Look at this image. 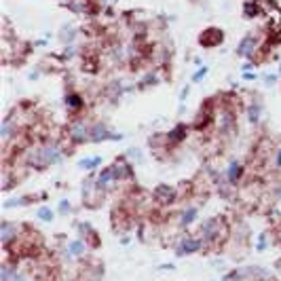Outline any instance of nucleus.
Masks as SVG:
<instances>
[{"mask_svg": "<svg viewBox=\"0 0 281 281\" xmlns=\"http://www.w3.org/2000/svg\"><path fill=\"white\" fill-rule=\"evenodd\" d=\"M224 43V32L220 30V28H205L201 34H199V45L203 47V49H216V47H220Z\"/></svg>", "mask_w": 281, "mask_h": 281, "instance_id": "1", "label": "nucleus"}, {"mask_svg": "<svg viewBox=\"0 0 281 281\" xmlns=\"http://www.w3.org/2000/svg\"><path fill=\"white\" fill-rule=\"evenodd\" d=\"M68 138L72 142H87V140H91V127L83 119H76L68 127Z\"/></svg>", "mask_w": 281, "mask_h": 281, "instance_id": "2", "label": "nucleus"}, {"mask_svg": "<svg viewBox=\"0 0 281 281\" xmlns=\"http://www.w3.org/2000/svg\"><path fill=\"white\" fill-rule=\"evenodd\" d=\"M106 140H123V136L116 131H110V127L106 123H95V125H91V140L89 142H106Z\"/></svg>", "mask_w": 281, "mask_h": 281, "instance_id": "3", "label": "nucleus"}, {"mask_svg": "<svg viewBox=\"0 0 281 281\" xmlns=\"http://www.w3.org/2000/svg\"><path fill=\"white\" fill-rule=\"evenodd\" d=\"M220 231H224V226H222V222L218 218H212V220H207L205 224L201 226V235L203 239H218L220 237Z\"/></svg>", "mask_w": 281, "mask_h": 281, "instance_id": "4", "label": "nucleus"}, {"mask_svg": "<svg viewBox=\"0 0 281 281\" xmlns=\"http://www.w3.org/2000/svg\"><path fill=\"white\" fill-rule=\"evenodd\" d=\"M265 11H262V0H245L243 2V17L248 19H254V17H262Z\"/></svg>", "mask_w": 281, "mask_h": 281, "instance_id": "5", "label": "nucleus"}, {"mask_svg": "<svg viewBox=\"0 0 281 281\" xmlns=\"http://www.w3.org/2000/svg\"><path fill=\"white\" fill-rule=\"evenodd\" d=\"M112 172H114L116 180H125V178H131V175H133V169L125 159H116L114 165H112Z\"/></svg>", "mask_w": 281, "mask_h": 281, "instance_id": "6", "label": "nucleus"}, {"mask_svg": "<svg viewBox=\"0 0 281 281\" xmlns=\"http://www.w3.org/2000/svg\"><path fill=\"white\" fill-rule=\"evenodd\" d=\"M152 197H155L159 203H172L175 199V190L167 184H161V186H156V190L152 192Z\"/></svg>", "mask_w": 281, "mask_h": 281, "instance_id": "7", "label": "nucleus"}, {"mask_svg": "<svg viewBox=\"0 0 281 281\" xmlns=\"http://www.w3.org/2000/svg\"><path fill=\"white\" fill-rule=\"evenodd\" d=\"M0 231H2V243L9 245V243L17 237V233H19V226H17V224H11V222H2Z\"/></svg>", "mask_w": 281, "mask_h": 281, "instance_id": "8", "label": "nucleus"}, {"mask_svg": "<svg viewBox=\"0 0 281 281\" xmlns=\"http://www.w3.org/2000/svg\"><path fill=\"white\" fill-rule=\"evenodd\" d=\"M199 248H201V241H199V239L186 237V239H182V243H180L178 254H180V256H184V254H192V251H197Z\"/></svg>", "mask_w": 281, "mask_h": 281, "instance_id": "9", "label": "nucleus"}, {"mask_svg": "<svg viewBox=\"0 0 281 281\" xmlns=\"http://www.w3.org/2000/svg\"><path fill=\"white\" fill-rule=\"evenodd\" d=\"M83 106H85V102H83V97H80L78 93H74V91H68L66 93V108L68 110L76 112V110H80Z\"/></svg>", "mask_w": 281, "mask_h": 281, "instance_id": "10", "label": "nucleus"}, {"mask_svg": "<svg viewBox=\"0 0 281 281\" xmlns=\"http://www.w3.org/2000/svg\"><path fill=\"white\" fill-rule=\"evenodd\" d=\"M241 175H243V165H241V163H237V161H233L231 165H228L226 180H228V182H231V184H237Z\"/></svg>", "mask_w": 281, "mask_h": 281, "instance_id": "11", "label": "nucleus"}, {"mask_svg": "<svg viewBox=\"0 0 281 281\" xmlns=\"http://www.w3.org/2000/svg\"><path fill=\"white\" fill-rule=\"evenodd\" d=\"M186 138V125H175L172 131L167 133V144L172 146V144H178V142H182V140Z\"/></svg>", "mask_w": 281, "mask_h": 281, "instance_id": "12", "label": "nucleus"}, {"mask_svg": "<svg viewBox=\"0 0 281 281\" xmlns=\"http://www.w3.org/2000/svg\"><path fill=\"white\" fill-rule=\"evenodd\" d=\"M76 34H78V30H76L74 26H63L62 30H60V40L63 43V47H66V45H74Z\"/></svg>", "mask_w": 281, "mask_h": 281, "instance_id": "13", "label": "nucleus"}, {"mask_svg": "<svg viewBox=\"0 0 281 281\" xmlns=\"http://www.w3.org/2000/svg\"><path fill=\"white\" fill-rule=\"evenodd\" d=\"M159 83V68H152L146 72V76L140 80V87H150V85H156Z\"/></svg>", "mask_w": 281, "mask_h": 281, "instance_id": "14", "label": "nucleus"}, {"mask_svg": "<svg viewBox=\"0 0 281 281\" xmlns=\"http://www.w3.org/2000/svg\"><path fill=\"white\" fill-rule=\"evenodd\" d=\"M260 112H262V104H260V102L250 104V108H248V116H250V121H251V123H258V121H260Z\"/></svg>", "mask_w": 281, "mask_h": 281, "instance_id": "15", "label": "nucleus"}, {"mask_svg": "<svg viewBox=\"0 0 281 281\" xmlns=\"http://www.w3.org/2000/svg\"><path fill=\"white\" fill-rule=\"evenodd\" d=\"M197 214H199V209H197L195 205L186 207V209H184V214H182V224H184V226L192 224V222H195V218H197Z\"/></svg>", "mask_w": 281, "mask_h": 281, "instance_id": "16", "label": "nucleus"}, {"mask_svg": "<svg viewBox=\"0 0 281 281\" xmlns=\"http://www.w3.org/2000/svg\"><path fill=\"white\" fill-rule=\"evenodd\" d=\"M68 251H70L72 256H80V254L85 251V243H83V241H72V243L68 245Z\"/></svg>", "mask_w": 281, "mask_h": 281, "instance_id": "17", "label": "nucleus"}, {"mask_svg": "<svg viewBox=\"0 0 281 281\" xmlns=\"http://www.w3.org/2000/svg\"><path fill=\"white\" fill-rule=\"evenodd\" d=\"M99 163H102V156H93V159H85V161H80L78 165L83 167V169H95Z\"/></svg>", "mask_w": 281, "mask_h": 281, "instance_id": "18", "label": "nucleus"}, {"mask_svg": "<svg viewBox=\"0 0 281 281\" xmlns=\"http://www.w3.org/2000/svg\"><path fill=\"white\" fill-rule=\"evenodd\" d=\"M207 72H209V68H207V66H201L195 74H192V83H199V80H203V78L207 76Z\"/></svg>", "mask_w": 281, "mask_h": 281, "instance_id": "19", "label": "nucleus"}, {"mask_svg": "<svg viewBox=\"0 0 281 281\" xmlns=\"http://www.w3.org/2000/svg\"><path fill=\"white\" fill-rule=\"evenodd\" d=\"M76 53H78V51H76V47H74V45H66V47H63L62 57H63V60H72V57H74Z\"/></svg>", "mask_w": 281, "mask_h": 281, "instance_id": "20", "label": "nucleus"}, {"mask_svg": "<svg viewBox=\"0 0 281 281\" xmlns=\"http://www.w3.org/2000/svg\"><path fill=\"white\" fill-rule=\"evenodd\" d=\"M38 218L45 220V222L53 220V212H51V207H40V209H38Z\"/></svg>", "mask_w": 281, "mask_h": 281, "instance_id": "21", "label": "nucleus"}, {"mask_svg": "<svg viewBox=\"0 0 281 281\" xmlns=\"http://www.w3.org/2000/svg\"><path fill=\"white\" fill-rule=\"evenodd\" d=\"M70 209H72V207H70L68 201H62V203H60V212H62V214H68Z\"/></svg>", "mask_w": 281, "mask_h": 281, "instance_id": "22", "label": "nucleus"}, {"mask_svg": "<svg viewBox=\"0 0 281 281\" xmlns=\"http://www.w3.org/2000/svg\"><path fill=\"white\" fill-rule=\"evenodd\" d=\"M243 78L245 80H256V72H250L248 70V72H243Z\"/></svg>", "mask_w": 281, "mask_h": 281, "instance_id": "23", "label": "nucleus"}, {"mask_svg": "<svg viewBox=\"0 0 281 281\" xmlns=\"http://www.w3.org/2000/svg\"><path fill=\"white\" fill-rule=\"evenodd\" d=\"M275 156H277V167H281V150L275 152Z\"/></svg>", "mask_w": 281, "mask_h": 281, "instance_id": "24", "label": "nucleus"}, {"mask_svg": "<svg viewBox=\"0 0 281 281\" xmlns=\"http://www.w3.org/2000/svg\"><path fill=\"white\" fill-rule=\"evenodd\" d=\"M277 197L281 199V186H279V188H277Z\"/></svg>", "mask_w": 281, "mask_h": 281, "instance_id": "25", "label": "nucleus"}]
</instances>
